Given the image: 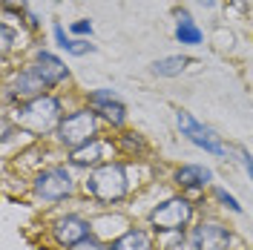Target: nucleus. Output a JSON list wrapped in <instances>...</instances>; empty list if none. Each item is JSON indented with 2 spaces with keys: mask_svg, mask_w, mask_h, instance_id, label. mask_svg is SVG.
Segmentation results:
<instances>
[{
  "mask_svg": "<svg viewBox=\"0 0 253 250\" xmlns=\"http://www.w3.org/2000/svg\"><path fill=\"white\" fill-rule=\"evenodd\" d=\"M135 164L141 161H124V158H112L107 164L95 167L86 172V178L81 181V193L101 210H115L135 193Z\"/></svg>",
  "mask_w": 253,
  "mask_h": 250,
  "instance_id": "1",
  "label": "nucleus"
},
{
  "mask_svg": "<svg viewBox=\"0 0 253 250\" xmlns=\"http://www.w3.org/2000/svg\"><path fill=\"white\" fill-rule=\"evenodd\" d=\"M6 115L17 124L20 132H26V138L32 144L35 141H52L61 118L66 115V101H63L61 92H46L6 110Z\"/></svg>",
  "mask_w": 253,
  "mask_h": 250,
  "instance_id": "2",
  "label": "nucleus"
},
{
  "mask_svg": "<svg viewBox=\"0 0 253 250\" xmlns=\"http://www.w3.org/2000/svg\"><path fill=\"white\" fill-rule=\"evenodd\" d=\"M81 190V181L75 178V170L66 161L46 164L29 178V196L41 207H58L63 202H72Z\"/></svg>",
  "mask_w": 253,
  "mask_h": 250,
  "instance_id": "3",
  "label": "nucleus"
},
{
  "mask_svg": "<svg viewBox=\"0 0 253 250\" xmlns=\"http://www.w3.org/2000/svg\"><path fill=\"white\" fill-rule=\"evenodd\" d=\"M104 135H107V126L98 118V112L86 104H81V107L66 110V115L61 118V124L52 135V144L66 156V153H72V150H78L95 138H104Z\"/></svg>",
  "mask_w": 253,
  "mask_h": 250,
  "instance_id": "4",
  "label": "nucleus"
},
{
  "mask_svg": "<svg viewBox=\"0 0 253 250\" xmlns=\"http://www.w3.org/2000/svg\"><path fill=\"white\" fill-rule=\"evenodd\" d=\"M199 219V202L190 199L184 193H170L167 199H161L150 207L147 213V227L156 236L167 233H187Z\"/></svg>",
  "mask_w": 253,
  "mask_h": 250,
  "instance_id": "5",
  "label": "nucleus"
},
{
  "mask_svg": "<svg viewBox=\"0 0 253 250\" xmlns=\"http://www.w3.org/2000/svg\"><path fill=\"white\" fill-rule=\"evenodd\" d=\"M173 115H175V126H178V132H181L193 147L205 150L207 156H213V158H230V147L224 144V138H221L213 126L202 124L193 112L181 110V107H175Z\"/></svg>",
  "mask_w": 253,
  "mask_h": 250,
  "instance_id": "6",
  "label": "nucleus"
},
{
  "mask_svg": "<svg viewBox=\"0 0 253 250\" xmlns=\"http://www.w3.org/2000/svg\"><path fill=\"white\" fill-rule=\"evenodd\" d=\"M190 250H233L236 233L227 221L216 216H199L196 224L187 230Z\"/></svg>",
  "mask_w": 253,
  "mask_h": 250,
  "instance_id": "7",
  "label": "nucleus"
},
{
  "mask_svg": "<svg viewBox=\"0 0 253 250\" xmlns=\"http://www.w3.org/2000/svg\"><path fill=\"white\" fill-rule=\"evenodd\" d=\"M26 63L35 69V75L43 81V86L49 92H61V86H66L72 81V69L66 66V61L55 49H49V46H41V43L32 46Z\"/></svg>",
  "mask_w": 253,
  "mask_h": 250,
  "instance_id": "8",
  "label": "nucleus"
},
{
  "mask_svg": "<svg viewBox=\"0 0 253 250\" xmlns=\"http://www.w3.org/2000/svg\"><path fill=\"white\" fill-rule=\"evenodd\" d=\"M84 104L98 112V118L104 121L107 129H112V132L126 129L129 112H126L124 98L115 92L112 86H95V89H86V92H84Z\"/></svg>",
  "mask_w": 253,
  "mask_h": 250,
  "instance_id": "9",
  "label": "nucleus"
},
{
  "mask_svg": "<svg viewBox=\"0 0 253 250\" xmlns=\"http://www.w3.org/2000/svg\"><path fill=\"white\" fill-rule=\"evenodd\" d=\"M46 92L49 89L43 86V81L35 75V69L26 61L6 72V83H3V104H6V110H12L17 104L32 101V98L46 95Z\"/></svg>",
  "mask_w": 253,
  "mask_h": 250,
  "instance_id": "10",
  "label": "nucleus"
},
{
  "mask_svg": "<svg viewBox=\"0 0 253 250\" xmlns=\"http://www.w3.org/2000/svg\"><path fill=\"white\" fill-rule=\"evenodd\" d=\"M46 233L55 248L69 250L72 245L84 242L86 236H92V219L84 216V213H61V216H55L49 221Z\"/></svg>",
  "mask_w": 253,
  "mask_h": 250,
  "instance_id": "11",
  "label": "nucleus"
},
{
  "mask_svg": "<svg viewBox=\"0 0 253 250\" xmlns=\"http://www.w3.org/2000/svg\"><path fill=\"white\" fill-rule=\"evenodd\" d=\"M213 170L207 164H196V161H187V164H178L170 172V184L175 187V193H184L190 199H202L207 190L213 187Z\"/></svg>",
  "mask_w": 253,
  "mask_h": 250,
  "instance_id": "12",
  "label": "nucleus"
},
{
  "mask_svg": "<svg viewBox=\"0 0 253 250\" xmlns=\"http://www.w3.org/2000/svg\"><path fill=\"white\" fill-rule=\"evenodd\" d=\"M112 158H118L115 141H112V135H104V138H95V141H89V144L78 147V150L66 153L63 161H66L72 170L89 172V170H95V167H101V164L112 161Z\"/></svg>",
  "mask_w": 253,
  "mask_h": 250,
  "instance_id": "13",
  "label": "nucleus"
},
{
  "mask_svg": "<svg viewBox=\"0 0 253 250\" xmlns=\"http://www.w3.org/2000/svg\"><path fill=\"white\" fill-rule=\"evenodd\" d=\"M173 38L184 49H196L205 43V29L196 23L187 6H173Z\"/></svg>",
  "mask_w": 253,
  "mask_h": 250,
  "instance_id": "14",
  "label": "nucleus"
},
{
  "mask_svg": "<svg viewBox=\"0 0 253 250\" xmlns=\"http://www.w3.org/2000/svg\"><path fill=\"white\" fill-rule=\"evenodd\" d=\"M89 219H92V233L98 236V239H104V242H110V245L135 224V221L129 219L126 213H121V210H104V213H95Z\"/></svg>",
  "mask_w": 253,
  "mask_h": 250,
  "instance_id": "15",
  "label": "nucleus"
},
{
  "mask_svg": "<svg viewBox=\"0 0 253 250\" xmlns=\"http://www.w3.org/2000/svg\"><path fill=\"white\" fill-rule=\"evenodd\" d=\"M112 141H115L118 158H124V161H147L150 153H153L150 141L144 138L141 132H135V129H121V132L112 135Z\"/></svg>",
  "mask_w": 253,
  "mask_h": 250,
  "instance_id": "16",
  "label": "nucleus"
},
{
  "mask_svg": "<svg viewBox=\"0 0 253 250\" xmlns=\"http://www.w3.org/2000/svg\"><path fill=\"white\" fill-rule=\"evenodd\" d=\"M112 250H158V236L147 224H132L124 236L112 242Z\"/></svg>",
  "mask_w": 253,
  "mask_h": 250,
  "instance_id": "17",
  "label": "nucleus"
},
{
  "mask_svg": "<svg viewBox=\"0 0 253 250\" xmlns=\"http://www.w3.org/2000/svg\"><path fill=\"white\" fill-rule=\"evenodd\" d=\"M190 66H193L190 55H164V58H156L150 63V75H156V78H178V75L187 72Z\"/></svg>",
  "mask_w": 253,
  "mask_h": 250,
  "instance_id": "18",
  "label": "nucleus"
},
{
  "mask_svg": "<svg viewBox=\"0 0 253 250\" xmlns=\"http://www.w3.org/2000/svg\"><path fill=\"white\" fill-rule=\"evenodd\" d=\"M210 199L219 204L221 210H227V213H233V216H242V204H239V199L233 196V193H227L224 187L213 184V187H210Z\"/></svg>",
  "mask_w": 253,
  "mask_h": 250,
  "instance_id": "19",
  "label": "nucleus"
},
{
  "mask_svg": "<svg viewBox=\"0 0 253 250\" xmlns=\"http://www.w3.org/2000/svg\"><path fill=\"white\" fill-rule=\"evenodd\" d=\"M158 250H190L187 233H167V236H158Z\"/></svg>",
  "mask_w": 253,
  "mask_h": 250,
  "instance_id": "20",
  "label": "nucleus"
},
{
  "mask_svg": "<svg viewBox=\"0 0 253 250\" xmlns=\"http://www.w3.org/2000/svg\"><path fill=\"white\" fill-rule=\"evenodd\" d=\"M69 35H72V38H84V41H92L95 23L89 20V17H78V20L69 23Z\"/></svg>",
  "mask_w": 253,
  "mask_h": 250,
  "instance_id": "21",
  "label": "nucleus"
},
{
  "mask_svg": "<svg viewBox=\"0 0 253 250\" xmlns=\"http://www.w3.org/2000/svg\"><path fill=\"white\" fill-rule=\"evenodd\" d=\"M95 49H98V46H95L92 41L72 38V43H69V49H66V55H69V58H86V55H92Z\"/></svg>",
  "mask_w": 253,
  "mask_h": 250,
  "instance_id": "22",
  "label": "nucleus"
},
{
  "mask_svg": "<svg viewBox=\"0 0 253 250\" xmlns=\"http://www.w3.org/2000/svg\"><path fill=\"white\" fill-rule=\"evenodd\" d=\"M69 250H112L110 242H104V239H98V236H86L84 242H78V245H72Z\"/></svg>",
  "mask_w": 253,
  "mask_h": 250,
  "instance_id": "23",
  "label": "nucleus"
},
{
  "mask_svg": "<svg viewBox=\"0 0 253 250\" xmlns=\"http://www.w3.org/2000/svg\"><path fill=\"white\" fill-rule=\"evenodd\" d=\"M52 41H55V46L61 49V52H66L69 43H72V35H69V29H63L61 23H55L52 26Z\"/></svg>",
  "mask_w": 253,
  "mask_h": 250,
  "instance_id": "24",
  "label": "nucleus"
},
{
  "mask_svg": "<svg viewBox=\"0 0 253 250\" xmlns=\"http://www.w3.org/2000/svg\"><path fill=\"white\" fill-rule=\"evenodd\" d=\"M23 29L29 32L32 38H38V35H41V29H43V23H41V15L29 9V12L23 15Z\"/></svg>",
  "mask_w": 253,
  "mask_h": 250,
  "instance_id": "25",
  "label": "nucleus"
},
{
  "mask_svg": "<svg viewBox=\"0 0 253 250\" xmlns=\"http://www.w3.org/2000/svg\"><path fill=\"white\" fill-rule=\"evenodd\" d=\"M236 156H239V164H242V170L248 172V178L253 181V153L248 150V147H242V144H239V147H236Z\"/></svg>",
  "mask_w": 253,
  "mask_h": 250,
  "instance_id": "26",
  "label": "nucleus"
},
{
  "mask_svg": "<svg viewBox=\"0 0 253 250\" xmlns=\"http://www.w3.org/2000/svg\"><path fill=\"white\" fill-rule=\"evenodd\" d=\"M0 12H17V15H23V12H29V3L26 0H0Z\"/></svg>",
  "mask_w": 253,
  "mask_h": 250,
  "instance_id": "27",
  "label": "nucleus"
},
{
  "mask_svg": "<svg viewBox=\"0 0 253 250\" xmlns=\"http://www.w3.org/2000/svg\"><path fill=\"white\" fill-rule=\"evenodd\" d=\"M224 6L239 15H253V0H224Z\"/></svg>",
  "mask_w": 253,
  "mask_h": 250,
  "instance_id": "28",
  "label": "nucleus"
},
{
  "mask_svg": "<svg viewBox=\"0 0 253 250\" xmlns=\"http://www.w3.org/2000/svg\"><path fill=\"white\" fill-rule=\"evenodd\" d=\"M196 3H199V6H205V9H219L224 0H196Z\"/></svg>",
  "mask_w": 253,
  "mask_h": 250,
  "instance_id": "29",
  "label": "nucleus"
}]
</instances>
